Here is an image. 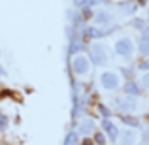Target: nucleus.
Listing matches in <instances>:
<instances>
[{"label": "nucleus", "instance_id": "nucleus-1", "mask_svg": "<svg viewBox=\"0 0 149 145\" xmlns=\"http://www.w3.org/2000/svg\"><path fill=\"white\" fill-rule=\"evenodd\" d=\"M89 62H93L95 66H106L108 64V49L104 44H93L89 49Z\"/></svg>", "mask_w": 149, "mask_h": 145}, {"label": "nucleus", "instance_id": "nucleus-2", "mask_svg": "<svg viewBox=\"0 0 149 145\" xmlns=\"http://www.w3.org/2000/svg\"><path fill=\"white\" fill-rule=\"evenodd\" d=\"M115 53L125 60H130L132 55H134V45H132V42L128 38H119L115 42Z\"/></svg>", "mask_w": 149, "mask_h": 145}, {"label": "nucleus", "instance_id": "nucleus-3", "mask_svg": "<svg viewBox=\"0 0 149 145\" xmlns=\"http://www.w3.org/2000/svg\"><path fill=\"white\" fill-rule=\"evenodd\" d=\"M119 76H117L115 72H104L100 76V85L102 89H106V91H115L117 87H119Z\"/></svg>", "mask_w": 149, "mask_h": 145}, {"label": "nucleus", "instance_id": "nucleus-4", "mask_svg": "<svg viewBox=\"0 0 149 145\" xmlns=\"http://www.w3.org/2000/svg\"><path fill=\"white\" fill-rule=\"evenodd\" d=\"M89 68H91V62H89L87 57H83V55H77V57H74L72 60V70L76 76H85V74L89 72Z\"/></svg>", "mask_w": 149, "mask_h": 145}, {"label": "nucleus", "instance_id": "nucleus-5", "mask_svg": "<svg viewBox=\"0 0 149 145\" xmlns=\"http://www.w3.org/2000/svg\"><path fill=\"white\" fill-rule=\"evenodd\" d=\"M115 105H117V109L119 111H123V113H128V111H134L136 108H138V104H136V100L134 98H115Z\"/></svg>", "mask_w": 149, "mask_h": 145}, {"label": "nucleus", "instance_id": "nucleus-6", "mask_svg": "<svg viewBox=\"0 0 149 145\" xmlns=\"http://www.w3.org/2000/svg\"><path fill=\"white\" fill-rule=\"evenodd\" d=\"M117 138H119V143L121 145H136V139H138V138H136V132L130 130V128L123 130Z\"/></svg>", "mask_w": 149, "mask_h": 145}, {"label": "nucleus", "instance_id": "nucleus-7", "mask_svg": "<svg viewBox=\"0 0 149 145\" xmlns=\"http://www.w3.org/2000/svg\"><path fill=\"white\" fill-rule=\"evenodd\" d=\"M102 130L109 136V139H111V142H115L117 136H119V130H117L115 123H111L109 119H104V121H102Z\"/></svg>", "mask_w": 149, "mask_h": 145}, {"label": "nucleus", "instance_id": "nucleus-8", "mask_svg": "<svg viewBox=\"0 0 149 145\" xmlns=\"http://www.w3.org/2000/svg\"><path fill=\"white\" fill-rule=\"evenodd\" d=\"M138 51L142 55H146V57H149V34L143 32L142 36L138 38Z\"/></svg>", "mask_w": 149, "mask_h": 145}, {"label": "nucleus", "instance_id": "nucleus-9", "mask_svg": "<svg viewBox=\"0 0 149 145\" xmlns=\"http://www.w3.org/2000/svg\"><path fill=\"white\" fill-rule=\"evenodd\" d=\"M123 92H125V94H128V96H138V94H140L138 83H136V81H128V83H125Z\"/></svg>", "mask_w": 149, "mask_h": 145}, {"label": "nucleus", "instance_id": "nucleus-10", "mask_svg": "<svg viewBox=\"0 0 149 145\" xmlns=\"http://www.w3.org/2000/svg\"><path fill=\"white\" fill-rule=\"evenodd\" d=\"M77 128H79V134L89 136V134L93 132V128H95V123H93L91 119H83V121L79 123V126H77Z\"/></svg>", "mask_w": 149, "mask_h": 145}, {"label": "nucleus", "instance_id": "nucleus-11", "mask_svg": "<svg viewBox=\"0 0 149 145\" xmlns=\"http://www.w3.org/2000/svg\"><path fill=\"white\" fill-rule=\"evenodd\" d=\"M113 21V17H111V13H108V11H98V13H96V23H98V25H109V23Z\"/></svg>", "mask_w": 149, "mask_h": 145}, {"label": "nucleus", "instance_id": "nucleus-12", "mask_svg": "<svg viewBox=\"0 0 149 145\" xmlns=\"http://www.w3.org/2000/svg\"><path fill=\"white\" fill-rule=\"evenodd\" d=\"M100 34H102V32H100L98 28H96V26H89V28L85 30V36H87L89 40H93V38H98Z\"/></svg>", "mask_w": 149, "mask_h": 145}, {"label": "nucleus", "instance_id": "nucleus-13", "mask_svg": "<svg viewBox=\"0 0 149 145\" xmlns=\"http://www.w3.org/2000/svg\"><path fill=\"white\" fill-rule=\"evenodd\" d=\"M8 124H10V119H8V115L0 111V132L8 130Z\"/></svg>", "mask_w": 149, "mask_h": 145}, {"label": "nucleus", "instance_id": "nucleus-14", "mask_svg": "<svg viewBox=\"0 0 149 145\" xmlns=\"http://www.w3.org/2000/svg\"><path fill=\"white\" fill-rule=\"evenodd\" d=\"M64 145H77V134L76 132H70L64 139Z\"/></svg>", "mask_w": 149, "mask_h": 145}, {"label": "nucleus", "instance_id": "nucleus-15", "mask_svg": "<svg viewBox=\"0 0 149 145\" xmlns=\"http://www.w3.org/2000/svg\"><path fill=\"white\" fill-rule=\"evenodd\" d=\"M121 121L127 124H130V126H138V119H134V117H128V115H121Z\"/></svg>", "mask_w": 149, "mask_h": 145}, {"label": "nucleus", "instance_id": "nucleus-16", "mask_svg": "<svg viewBox=\"0 0 149 145\" xmlns=\"http://www.w3.org/2000/svg\"><path fill=\"white\" fill-rule=\"evenodd\" d=\"M79 6H85V8H91V6H96L98 4V0H79Z\"/></svg>", "mask_w": 149, "mask_h": 145}, {"label": "nucleus", "instance_id": "nucleus-17", "mask_svg": "<svg viewBox=\"0 0 149 145\" xmlns=\"http://www.w3.org/2000/svg\"><path fill=\"white\" fill-rule=\"evenodd\" d=\"M132 26H134V28H140V30H146V25H143L142 19H134V21H132Z\"/></svg>", "mask_w": 149, "mask_h": 145}, {"label": "nucleus", "instance_id": "nucleus-18", "mask_svg": "<svg viewBox=\"0 0 149 145\" xmlns=\"http://www.w3.org/2000/svg\"><path fill=\"white\" fill-rule=\"evenodd\" d=\"M123 8H125V11H127V13H132V11L136 10V8L132 6V4H127V2H125V4H121V10H123Z\"/></svg>", "mask_w": 149, "mask_h": 145}, {"label": "nucleus", "instance_id": "nucleus-19", "mask_svg": "<svg viewBox=\"0 0 149 145\" xmlns=\"http://www.w3.org/2000/svg\"><path fill=\"white\" fill-rule=\"evenodd\" d=\"M98 111H100V115L104 117V119L109 117V109H106V105H98Z\"/></svg>", "mask_w": 149, "mask_h": 145}, {"label": "nucleus", "instance_id": "nucleus-20", "mask_svg": "<svg viewBox=\"0 0 149 145\" xmlns=\"http://www.w3.org/2000/svg\"><path fill=\"white\" fill-rule=\"evenodd\" d=\"M95 139H96V143H98V145H104V143H106L104 134H96V136H95Z\"/></svg>", "mask_w": 149, "mask_h": 145}, {"label": "nucleus", "instance_id": "nucleus-21", "mask_svg": "<svg viewBox=\"0 0 149 145\" xmlns=\"http://www.w3.org/2000/svg\"><path fill=\"white\" fill-rule=\"evenodd\" d=\"M142 85H143V87H146L147 89V91H149V72L146 74V76H143L142 77Z\"/></svg>", "mask_w": 149, "mask_h": 145}, {"label": "nucleus", "instance_id": "nucleus-22", "mask_svg": "<svg viewBox=\"0 0 149 145\" xmlns=\"http://www.w3.org/2000/svg\"><path fill=\"white\" fill-rule=\"evenodd\" d=\"M140 70H149V58H147V60H143L142 64H140Z\"/></svg>", "mask_w": 149, "mask_h": 145}, {"label": "nucleus", "instance_id": "nucleus-23", "mask_svg": "<svg viewBox=\"0 0 149 145\" xmlns=\"http://www.w3.org/2000/svg\"><path fill=\"white\" fill-rule=\"evenodd\" d=\"M6 68H4V66H2V62H0V77H6Z\"/></svg>", "mask_w": 149, "mask_h": 145}, {"label": "nucleus", "instance_id": "nucleus-24", "mask_svg": "<svg viewBox=\"0 0 149 145\" xmlns=\"http://www.w3.org/2000/svg\"><path fill=\"white\" fill-rule=\"evenodd\" d=\"M0 55H2V51H0Z\"/></svg>", "mask_w": 149, "mask_h": 145}]
</instances>
